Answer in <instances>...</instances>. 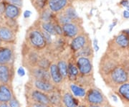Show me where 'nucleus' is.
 <instances>
[{
    "label": "nucleus",
    "mask_w": 129,
    "mask_h": 107,
    "mask_svg": "<svg viewBox=\"0 0 129 107\" xmlns=\"http://www.w3.org/2000/svg\"><path fill=\"white\" fill-rule=\"evenodd\" d=\"M14 74V70L12 64L0 65V84H11Z\"/></svg>",
    "instance_id": "f257e3e1"
},
{
    "label": "nucleus",
    "mask_w": 129,
    "mask_h": 107,
    "mask_svg": "<svg viewBox=\"0 0 129 107\" xmlns=\"http://www.w3.org/2000/svg\"><path fill=\"white\" fill-rule=\"evenodd\" d=\"M76 66L82 75H88L92 70V62L87 57H79L76 61Z\"/></svg>",
    "instance_id": "f03ea898"
},
{
    "label": "nucleus",
    "mask_w": 129,
    "mask_h": 107,
    "mask_svg": "<svg viewBox=\"0 0 129 107\" xmlns=\"http://www.w3.org/2000/svg\"><path fill=\"white\" fill-rule=\"evenodd\" d=\"M111 78L112 81L115 84H125L128 78L127 72L122 67H115L111 72Z\"/></svg>",
    "instance_id": "7ed1b4c3"
},
{
    "label": "nucleus",
    "mask_w": 129,
    "mask_h": 107,
    "mask_svg": "<svg viewBox=\"0 0 129 107\" xmlns=\"http://www.w3.org/2000/svg\"><path fill=\"white\" fill-rule=\"evenodd\" d=\"M85 98L90 105H100L104 101V97L102 93L96 89L88 90L85 94Z\"/></svg>",
    "instance_id": "20e7f679"
},
{
    "label": "nucleus",
    "mask_w": 129,
    "mask_h": 107,
    "mask_svg": "<svg viewBox=\"0 0 129 107\" xmlns=\"http://www.w3.org/2000/svg\"><path fill=\"white\" fill-rule=\"evenodd\" d=\"M29 40L32 46L37 49H42L45 47L46 42L42 36L41 32L38 30H32L29 33Z\"/></svg>",
    "instance_id": "39448f33"
},
{
    "label": "nucleus",
    "mask_w": 129,
    "mask_h": 107,
    "mask_svg": "<svg viewBox=\"0 0 129 107\" xmlns=\"http://www.w3.org/2000/svg\"><path fill=\"white\" fill-rule=\"evenodd\" d=\"M29 97L33 103H42L46 105H50V101L48 94L40 91L37 89H33L29 93Z\"/></svg>",
    "instance_id": "423d86ee"
},
{
    "label": "nucleus",
    "mask_w": 129,
    "mask_h": 107,
    "mask_svg": "<svg viewBox=\"0 0 129 107\" xmlns=\"http://www.w3.org/2000/svg\"><path fill=\"white\" fill-rule=\"evenodd\" d=\"M14 51L10 46H0V65L12 64Z\"/></svg>",
    "instance_id": "0eeeda50"
},
{
    "label": "nucleus",
    "mask_w": 129,
    "mask_h": 107,
    "mask_svg": "<svg viewBox=\"0 0 129 107\" xmlns=\"http://www.w3.org/2000/svg\"><path fill=\"white\" fill-rule=\"evenodd\" d=\"M33 84L35 89L47 94H49L55 91V86L48 81L34 79Z\"/></svg>",
    "instance_id": "6e6552de"
},
{
    "label": "nucleus",
    "mask_w": 129,
    "mask_h": 107,
    "mask_svg": "<svg viewBox=\"0 0 129 107\" xmlns=\"http://www.w3.org/2000/svg\"><path fill=\"white\" fill-rule=\"evenodd\" d=\"M14 96L11 84H0V103H8Z\"/></svg>",
    "instance_id": "1a4fd4ad"
},
{
    "label": "nucleus",
    "mask_w": 129,
    "mask_h": 107,
    "mask_svg": "<svg viewBox=\"0 0 129 107\" xmlns=\"http://www.w3.org/2000/svg\"><path fill=\"white\" fill-rule=\"evenodd\" d=\"M15 40L14 30L8 26H0V40L1 42L12 43Z\"/></svg>",
    "instance_id": "9d476101"
},
{
    "label": "nucleus",
    "mask_w": 129,
    "mask_h": 107,
    "mask_svg": "<svg viewBox=\"0 0 129 107\" xmlns=\"http://www.w3.org/2000/svg\"><path fill=\"white\" fill-rule=\"evenodd\" d=\"M31 74L32 75V77L34 78V79L44 80V81H50L51 80L49 70L42 69L37 66L32 67V70H31Z\"/></svg>",
    "instance_id": "9b49d317"
},
{
    "label": "nucleus",
    "mask_w": 129,
    "mask_h": 107,
    "mask_svg": "<svg viewBox=\"0 0 129 107\" xmlns=\"http://www.w3.org/2000/svg\"><path fill=\"white\" fill-rule=\"evenodd\" d=\"M87 39L84 35H78L73 39L70 47L71 49L75 52H78L86 46Z\"/></svg>",
    "instance_id": "f8f14e48"
},
{
    "label": "nucleus",
    "mask_w": 129,
    "mask_h": 107,
    "mask_svg": "<svg viewBox=\"0 0 129 107\" xmlns=\"http://www.w3.org/2000/svg\"><path fill=\"white\" fill-rule=\"evenodd\" d=\"M4 13H5V17L7 19H15L17 18L20 14V8L17 6L10 5L9 3H6Z\"/></svg>",
    "instance_id": "ddd939ff"
},
{
    "label": "nucleus",
    "mask_w": 129,
    "mask_h": 107,
    "mask_svg": "<svg viewBox=\"0 0 129 107\" xmlns=\"http://www.w3.org/2000/svg\"><path fill=\"white\" fill-rule=\"evenodd\" d=\"M48 70H49L50 76V79L53 82V84L57 85V84H60L62 82L63 77L60 73L57 64H55V63L51 64Z\"/></svg>",
    "instance_id": "4468645a"
},
{
    "label": "nucleus",
    "mask_w": 129,
    "mask_h": 107,
    "mask_svg": "<svg viewBox=\"0 0 129 107\" xmlns=\"http://www.w3.org/2000/svg\"><path fill=\"white\" fill-rule=\"evenodd\" d=\"M62 103L64 107H78V100L71 93L66 92L62 96Z\"/></svg>",
    "instance_id": "2eb2a0df"
},
{
    "label": "nucleus",
    "mask_w": 129,
    "mask_h": 107,
    "mask_svg": "<svg viewBox=\"0 0 129 107\" xmlns=\"http://www.w3.org/2000/svg\"><path fill=\"white\" fill-rule=\"evenodd\" d=\"M62 31L66 36L69 37H75L78 35L79 28L75 24L70 22L63 25Z\"/></svg>",
    "instance_id": "dca6fc26"
},
{
    "label": "nucleus",
    "mask_w": 129,
    "mask_h": 107,
    "mask_svg": "<svg viewBox=\"0 0 129 107\" xmlns=\"http://www.w3.org/2000/svg\"><path fill=\"white\" fill-rule=\"evenodd\" d=\"M68 2V0H49L48 5L52 12H58L67 6Z\"/></svg>",
    "instance_id": "f3484780"
},
{
    "label": "nucleus",
    "mask_w": 129,
    "mask_h": 107,
    "mask_svg": "<svg viewBox=\"0 0 129 107\" xmlns=\"http://www.w3.org/2000/svg\"><path fill=\"white\" fill-rule=\"evenodd\" d=\"M70 89L72 92V94L75 97H79V98H83L85 96L86 94V90L85 89L76 84H71L70 85Z\"/></svg>",
    "instance_id": "a211bd4d"
},
{
    "label": "nucleus",
    "mask_w": 129,
    "mask_h": 107,
    "mask_svg": "<svg viewBox=\"0 0 129 107\" xmlns=\"http://www.w3.org/2000/svg\"><path fill=\"white\" fill-rule=\"evenodd\" d=\"M68 65V77L72 81H77L79 76V74H80L77 66H76V65L72 63H70Z\"/></svg>",
    "instance_id": "6ab92c4d"
},
{
    "label": "nucleus",
    "mask_w": 129,
    "mask_h": 107,
    "mask_svg": "<svg viewBox=\"0 0 129 107\" xmlns=\"http://www.w3.org/2000/svg\"><path fill=\"white\" fill-rule=\"evenodd\" d=\"M48 96H49L51 106H59L60 104L62 103V96L56 90L55 91L49 93Z\"/></svg>",
    "instance_id": "aec40b11"
},
{
    "label": "nucleus",
    "mask_w": 129,
    "mask_h": 107,
    "mask_svg": "<svg viewBox=\"0 0 129 107\" xmlns=\"http://www.w3.org/2000/svg\"><path fill=\"white\" fill-rule=\"evenodd\" d=\"M115 43L122 48H126L129 46V37L122 33L115 37Z\"/></svg>",
    "instance_id": "412c9836"
},
{
    "label": "nucleus",
    "mask_w": 129,
    "mask_h": 107,
    "mask_svg": "<svg viewBox=\"0 0 129 107\" xmlns=\"http://www.w3.org/2000/svg\"><path fill=\"white\" fill-rule=\"evenodd\" d=\"M57 66L60 73L63 77V78L68 77V63L64 61H58Z\"/></svg>",
    "instance_id": "4be33fe9"
},
{
    "label": "nucleus",
    "mask_w": 129,
    "mask_h": 107,
    "mask_svg": "<svg viewBox=\"0 0 129 107\" xmlns=\"http://www.w3.org/2000/svg\"><path fill=\"white\" fill-rule=\"evenodd\" d=\"M118 93L123 98L129 101V84H121L118 89Z\"/></svg>",
    "instance_id": "5701e85b"
},
{
    "label": "nucleus",
    "mask_w": 129,
    "mask_h": 107,
    "mask_svg": "<svg viewBox=\"0 0 129 107\" xmlns=\"http://www.w3.org/2000/svg\"><path fill=\"white\" fill-rule=\"evenodd\" d=\"M42 26L44 31L50 34L51 35H56L55 30V26L52 23H51L50 22H44Z\"/></svg>",
    "instance_id": "b1692460"
},
{
    "label": "nucleus",
    "mask_w": 129,
    "mask_h": 107,
    "mask_svg": "<svg viewBox=\"0 0 129 107\" xmlns=\"http://www.w3.org/2000/svg\"><path fill=\"white\" fill-rule=\"evenodd\" d=\"M50 65L51 64L50 63V61H48L47 59H46V58H40L39 59L37 66L39 67V68H40L48 70Z\"/></svg>",
    "instance_id": "393cba45"
},
{
    "label": "nucleus",
    "mask_w": 129,
    "mask_h": 107,
    "mask_svg": "<svg viewBox=\"0 0 129 107\" xmlns=\"http://www.w3.org/2000/svg\"><path fill=\"white\" fill-rule=\"evenodd\" d=\"M64 14H66L71 20L78 18V14H77L76 11L75 10V9L73 8V7H68V9L65 10Z\"/></svg>",
    "instance_id": "a878e982"
},
{
    "label": "nucleus",
    "mask_w": 129,
    "mask_h": 107,
    "mask_svg": "<svg viewBox=\"0 0 129 107\" xmlns=\"http://www.w3.org/2000/svg\"><path fill=\"white\" fill-rule=\"evenodd\" d=\"M78 52V54L79 57H87L88 58V56H90V54H91V48H90V47L85 46Z\"/></svg>",
    "instance_id": "bb28decb"
},
{
    "label": "nucleus",
    "mask_w": 129,
    "mask_h": 107,
    "mask_svg": "<svg viewBox=\"0 0 129 107\" xmlns=\"http://www.w3.org/2000/svg\"><path fill=\"white\" fill-rule=\"evenodd\" d=\"M52 15L51 14V10L50 11L49 9H45L41 15V18L42 21H44L45 22H49V21H50Z\"/></svg>",
    "instance_id": "cd10ccee"
},
{
    "label": "nucleus",
    "mask_w": 129,
    "mask_h": 107,
    "mask_svg": "<svg viewBox=\"0 0 129 107\" xmlns=\"http://www.w3.org/2000/svg\"><path fill=\"white\" fill-rule=\"evenodd\" d=\"M58 20H59L60 23L62 24H63V25H64V24H66L70 23V22H71V19H70L65 14L60 15Z\"/></svg>",
    "instance_id": "c85d7f7f"
},
{
    "label": "nucleus",
    "mask_w": 129,
    "mask_h": 107,
    "mask_svg": "<svg viewBox=\"0 0 129 107\" xmlns=\"http://www.w3.org/2000/svg\"><path fill=\"white\" fill-rule=\"evenodd\" d=\"M8 104L10 107H21L20 103L17 100V98H15V96H14L8 102Z\"/></svg>",
    "instance_id": "c756f323"
},
{
    "label": "nucleus",
    "mask_w": 129,
    "mask_h": 107,
    "mask_svg": "<svg viewBox=\"0 0 129 107\" xmlns=\"http://www.w3.org/2000/svg\"><path fill=\"white\" fill-rule=\"evenodd\" d=\"M6 2L10 5L17 6L18 7H22V4H23V0H6Z\"/></svg>",
    "instance_id": "7c9ffc66"
},
{
    "label": "nucleus",
    "mask_w": 129,
    "mask_h": 107,
    "mask_svg": "<svg viewBox=\"0 0 129 107\" xmlns=\"http://www.w3.org/2000/svg\"><path fill=\"white\" fill-rule=\"evenodd\" d=\"M46 3V0H36L35 2V5L37 6L38 9H42Z\"/></svg>",
    "instance_id": "2f4dec72"
},
{
    "label": "nucleus",
    "mask_w": 129,
    "mask_h": 107,
    "mask_svg": "<svg viewBox=\"0 0 129 107\" xmlns=\"http://www.w3.org/2000/svg\"><path fill=\"white\" fill-rule=\"evenodd\" d=\"M42 36L44 37V39H45V42H48V43H50L51 42V35L50 34H49L48 33H47L45 31H43L42 33Z\"/></svg>",
    "instance_id": "473e14b6"
},
{
    "label": "nucleus",
    "mask_w": 129,
    "mask_h": 107,
    "mask_svg": "<svg viewBox=\"0 0 129 107\" xmlns=\"http://www.w3.org/2000/svg\"><path fill=\"white\" fill-rule=\"evenodd\" d=\"M54 26H55V30L56 35H62L63 34L62 28L60 27V25H59V24H54Z\"/></svg>",
    "instance_id": "72a5a7b5"
},
{
    "label": "nucleus",
    "mask_w": 129,
    "mask_h": 107,
    "mask_svg": "<svg viewBox=\"0 0 129 107\" xmlns=\"http://www.w3.org/2000/svg\"><path fill=\"white\" fill-rule=\"evenodd\" d=\"M29 107H52V106H50V105H46V104H42V103H37L32 102Z\"/></svg>",
    "instance_id": "f704fd0d"
},
{
    "label": "nucleus",
    "mask_w": 129,
    "mask_h": 107,
    "mask_svg": "<svg viewBox=\"0 0 129 107\" xmlns=\"http://www.w3.org/2000/svg\"><path fill=\"white\" fill-rule=\"evenodd\" d=\"M17 74L20 76V77H22L25 75V70L22 67H20L19 68L18 70H17Z\"/></svg>",
    "instance_id": "c9c22d12"
},
{
    "label": "nucleus",
    "mask_w": 129,
    "mask_h": 107,
    "mask_svg": "<svg viewBox=\"0 0 129 107\" xmlns=\"http://www.w3.org/2000/svg\"><path fill=\"white\" fill-rule=\"evenodd\" d=\"M5 7H6V2H0V14H2L5 12Z\"/></svg>",
    "instance_id": "e433bc0d"
},
{
    "label": "nucleus",
    "mask_w": 129,
    "mask_h": 107,
    "mask_svg": "<svg viewBox=\"0 0 129 107\" xmlns=\"http://www.w3.org/2000/svg\"><path fill=\"white\" fill-rule=\"evenodd\" d=\"M93 47H94L95 51L98 52L99 50V46H98V40H97L96 39H95V40H93Z\"/></svg>",
    "instance_id": "4c0bfd02"
},
{
    "label": "nucleus",
    "mask_w": 129,
    "mask_h": 107,
    "mask_svg": "<svg viewBox=\"0 0 129 107\" xmlns=\"http://www.w3.org/2000/svg\"><path fill=\"white\" fill-rule=\"evenodd\" d=\"M31 14H32V12H31V11H29V10H26V11H24V18H29L30 16H31Z\"/></svg>",
    "instance_id": "58836bf2"
},
{
    "label": "nucleus",
    "mask_w": 129,
    "mask_h": 107,
    "mask_svg": "<svg viewBox=\"0 0 129 107\" xmlns=\"http://www.w3.org/2000/svg\"><path fill=\"white\" fill-rule=\"evenodd\" d=\"M120 4L121 6H123V7H127L129 5L128 0H122V1L120 2Z\"/></svg>",
    "instance_id": "ea45409f"
},
{
    "label": "nucleus",
    "mask_w": 129,
    "mask_h": 107,
    "mask_svg": "<svg viewBox=\"0 0 129 107\" xmlns=\"http://www.w3.org/2000/svg\"><path fill=\"white\" fill-rule=\"evenodd\" d=\"M123 17L125 19H128L129 18V12L128 10H124L123 12Z\"/></svg>",
    "instance_id": "a19ab883"
},
{
    "label": "nucleus",
    "mask_w": 129,
    "mask_h": 107,
    "mask_svg": "<svg viewBox=\"0 0 129 107\" xmlns=\"http://www.w3.org/2000/svg\"><path fill=\"white\" fill-rule=\"evenodd\" d=\"M0 107H10L8 104V103H0Z\"/></svg>",
    "instance_id": "79ce46f5"
},
{
    "label": "nucleus",
    "mask_w": 129,
    "mask_h": 107,
    "mask_svg": "<svg viewBox=\"0 0 129 107\" xmlns=\"http://www.w3.org/2000/svg\"><path fill=\"white\" fill-rule=\"evenodd\" d=\"M123 32V34L126 35L127 36H128L129 37V29H128V30H125Z\"/></svg>",
    "instance_id": "37998d69"
},
{
    "label": "nucleus",
    "mask_w": 129,
    "mask_h": 107,
    "mask_svg": "<svg viewBox=\"0 0 129 107\" xmlns=\"http://www.w3.org/2000/svg\"><path fill=\"white\" fill-rule=\"evenodd\" d=\"M116 23H117V22H115L114 23H113L112 24H111V26H110V31H111V30H112V29L114 28V26H115V24H116Z\"/></svg>",
    "instance_id": "c03bdc74"
},
{
    "label": "nucleus",
    "mask_w": 129,
    "mask_h": 107,
    "mask_svg": "<svg viewBox=\"0 0 129 107\" xmlns=\"http://www.w3.org/2000/svg\"><path fill=\"white\" fill-rule=\"evenodd\" d=\"M88 107H101L99 105H89Z\"/></svg>",
    "instance_id": "a18cd8bd"
},
{
    "label": "nucleus",
    "mask_w": 129,
    "mask_h": 107,
    "mask_svg": "<svg viewBox=\"0 0 129 107\" xmlns=\"http://www.w3.org/2000/svg\"><path fill=\"white\" fill-rule=\"evenodd\" d=\"M112 97H113V98H114V99H115V101H117V98L115 97V95H113V96H112Z\"/></svg>",
    "instance_id": "49530a36"
},
{
    "label": "nucleus",
    "mask_w": 129,
    "mask_h": 107,
    "mask_svg": "<svg viewBox=\"0 0 129 107\" xmlns=\"http://www.w3.org/2000/svg\"><path fill=\"white\" fill-rule=\"evenodd\" d=\"M78 107H86L85 105H78Z\"/></svg>",
    "instance_id": "de8ad7c7"
},
{
    "label": "nucleus",
    "mask_w": 129,
    "mask_h": 107,
    "mask_svg": "<svg viewBox=\"0 0 129 107\" xmlns=\"http://www.w3.org/2000/svg\"><path fill=\"white\" fill-rule=\"evenodd\" d=\"M126 8H127V9H126V10H128V11L129 12V5L128 6V7H126Z\"/></svg>",
    "instance_id": "09e8293b"
},
{
    "label": "nucleus",
    "mask_w": 129,
    "mask_h": 107,
    "mask_svg": "<svg viewBox=\"0 0 129 107\" xmlns=\"http://www.w3.org/2000/svg\"><path fill=\"white\" fill-rule=\"evenodd\" d=\"M2 0H0V2H2Z\"/></svg>",
    "instance_id": "8fccbe9b"
},
{
    "label": "nucleus",
    "mask_w": 129,
    "mask_h": 107,
    "mask_svg": "<svg viewBox=\"0 0 129 107\" xmlns=\"http://www.w3.org/2000/svg\"><path fill=\"white\" fill-rule=\"evenodd\" d=\"M106 107H110V106H106Z\"/></svg>",
    "instance_id": "3c124183"
}]
</instances>
